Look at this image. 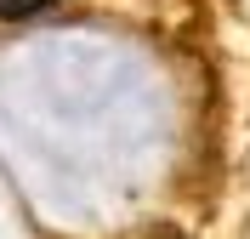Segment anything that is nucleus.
Here are the masks:
<instances>
[{
    "instance_id": "obj_1",
    "label": "nucleus",
    "mask_w": 250,
    "mask_h": 239,
    "mask_svg": "<svg viewBox=\"0 0 250 239\" xmlns=\"http://www.w3.org/2000/svg\"><path fill=\"white\" fill-rule=\"evenodd\" d=\"M40 12H51V0H0V23H23Z\"/></svg>"
},
{
    "instance_id": "obj_2",
    "label": "nucleus",
    "mask_w": 250,
    "mask_h": 239,
    "mask_svg": "<svg viewBox=\"0 0 250 239\" xmlns=\"http://www.w3.org/2000/svg\"><path fill=\"white\" fill-rule=\"evenodd\" d=\"M159 239H176V234H159Z\"/></svg>"
}]
</instances>
